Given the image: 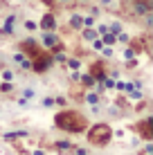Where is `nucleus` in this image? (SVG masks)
<instances>
[{
  "label": "nucleus",
  "mask_w": 153,
  "mask_h": 155,
  "mask_svg": "<svg viewBox=\"0 0 153 155\" xmlns=\"http://www.w3.org/2000/svg\"><path fill=\"white\" fill-rule=\"evenodd\" d=\"M81 29H83L81 36L86 41H95V38H97V29H92V27H81Z\"/></svg>",
  "instance_id": "obj_11"
},
{
  "label": "nucleus",
  "mask_w": 153,
  "mask_h": 155,
  "mask_svg": "<svg viewBox=\"0 0 153 155\" xmlns=\"http://www.w3.org/2000/svg\"><path fill=\"white\" fill-rule=\"evenodd\" d=\"M54 148H56V151H70L72 144L70 142H54Z\"/></svg>",
  "instance_id": "obj_13"
},
{
  "label": "nucleus",
  "mask_w": 153,
  "mask_h": 155,
  "mask_svg": "<svg viewBox=\"0 0 153 155\" xmlns=\"http://www.w3.org/2000/svg\"><path fill=\"white\" fill-rule=\"evenodd\" d=\"M20 50H23V52H29L32 56L41 54V47L36 45V41H34V38H27V41H23V43H20Z\"/></svg>",
  "instance_id": "obj_8"
},
{
  "label": "nucleus",
  "mask_w": 153,
  "mask_h": 155,
  "mask_svg": "<svg viewBox=\"0 0 153 155\" xmlns=\"http://www.w3.org/2000/svg\"><path fill=\"white\" fill-rule=\"evenodd\" d=\"M140 155H153V144H146V148L140 151Z\"/></svg>",
  "instance_id": "obj_18"
},
{
  "label": "nucleus",
  "mask_w": 153,
  "mask_h": 155,
  "mask_svg": "<svg viewBox=\"0 0 153 155\" xmlns=\"http://www.w3.org/2000/svg\"><path fill=\"white\" fill-rule=\"evenodd\" d=\"M124 2H133V0H124Z\"/></svg>",
  "instance_id": "obj_23"
},
{
  "label": "nucleus",
  "mask_w": 153,
  "mask_h": 155,
  "mask_svg": "<svg viewBox=\"0 0 153 155\" xmlns=\"http://www.w3.org/2000/svg\"><path fill=\"white\" fill-rule=\"evenodd\" d=\"M41 29L43 31H54L56 29V18H54V14H43V18H41Z\"/></svg>",
  "instance_id": "obj_7"
},
{
  "label": "nucleus",
  "mask_w": 153,
  "mask_h": 155,
  "mask_svg": "<svg viewBox=\"0 0 153 155\" xmlns=\"http://www.w3.org/2000/svg\"><path fill=\"white\" fill-rule=\"evenodd\" d=\"M43 47L45 50H52V52H59L63 45H61L59 36H56L54 31H43Z\"/></svg>",
  "instance_id": "obj_5"
},
{
  "label": "nucleus",
  "mask_w": 153,
  "mask_h": 155,
  "mask_svg": "<svg viewBox=\"0 0 153 155\" xmlns=\"http://www.w3.org/2000/svg\"><path fill=\"white\" fill-rule=\"evenodd\" d=\"M108 31H110V34H119V31H122V25H119V23H113Z\"/></svg>",
  "instance_id": "obj_15"
},
{
  "label": "nucleus",
  "mask_w": 153,
  "mask_h": 155,
  "mask_svg": "<svg viewBox=\"0 0 153 155\" xmlns=\"http://www.w3.org/2000/svg\"><path fill=\"white\" fill-rule=\"evenodd\" d=\"M146 2H153V0H146Z\"/></svg>",
  "instance_id": "obj_24"
},
{
  "label": "nucleus",
  "mask_w": 153,
  "mask_h": 155,
  "mask_svg": "<svg viewBox=\"0 0 153 155\" xmlns=\"http://www.w3.org/2000/svg\"><path fill=\"white\" fill-rule=\"evenodd\" d=\"M90 77L95 79V81H101L104 83V79H106V72H104V65H101V63H95V65L90 68Z\"/></svg>",
  "instance_id": "obj_9"
},
{
  "label": "nucleus",
  "mask_w": 153,
  "mask_h": 155,
  "mask_svg": "<svg viewBox=\"0 0 153 155\" xmlns=\"http://www.w3.org/2000/svg\"><path fill=\"white\" fill-rule=\"evenodd\" d=\"M153 9V2H146V0H133V2H131V14L133 16H144V14H149Z\"/></svg>",
  "instance_id": "obj_6"
},
{
  "label": "nucleus",
  "mask_w": 153,
  "mask_h": 155,
  "mask_svg": "<svg viewBox=\"0 0 153 155\" xmlns=\"http://www.w3.org/2000/svg\"><path fill=\"white\" fill-rule=\"evenodd\" d=\"M56 2H59V5H72L75 0H56Z\"/></svg>",
  "instance_id": "obj_21"
},
{
  "label": "nucleus",
  "mask_w": 153,
  "mask_h": 155,
  "mask_svg": "<svg viewBox=\"0 0 153 155\" xmlns=\"http://www.w3.org/2000/svg\"><path fill=\"white\" fill-rule=\"evenodd\" d=\"M52 61H54V56H50V54H43V52H41V54H36V56H34V63H32L29 68H34L36 72H45L47 68L52 65Z\"/></svg>",
  "instance_id": "obj_4"
},
{
  "label": "nucleus",
  "mask_w": 153,
  "mask_h": 155,
  "mask_svg": "<svg viewBox=\"0 0 153 155\" xmlns=\"http://www.w3.org/2000/svg\"><path fill=\"white\" fill-rule=\"evenodd\" d=\"M95 25V18L92 16H86V18H83V27H92Z\"/></svg>",
  "instance_id": "obj_17"
},
{
  "label": "nucleus",
  "mask_w": 153,
  "mask_h": 155,
  "mask_svg": "<svg viewBox=\"0 0 153 155\" xmlns=\"http://www.w3.org/2000/svg\"><path fill=\"white\" fill-rule=\"evenodd\" d=\"M70 27H72V29H81V27H83V16L75 14V16L70 18Z\"/></svg>",
  "instance_id": "obj_10"
},
{
  "label": "nucleus",
  "mask_w": 153,
  "mask_h": 155,
  "mask_svg": "<svg viewBox=\"0 0 153 155\" xmlns=\"http://www.w3.org/2000/svg\"><path fill=\"white\" fill-rule=\"evenodd\" d=\"M86 140H88V144H92V146L104 148V146L110 144V140H113V128H110L106 121L92 124V126L86 128Z\"/></svg>",
  "instance_id": "obj_2"
},
{
  "label": "nucleus",
  "mask_w": 153,
  "mask_h": 155,
  "mask_svg": "<svg viewBox=\"0 0 153 155\" xmlns=\"http://www.w3.org/2000/svg\"><path fill=\"white\" fill-rule=\"evenodd\" d=\"M54 126L63 133H72V135H79V133H86V128L90 126L88 124V117L81 115L79 110H61V113L54 115Z\"/></svg>",
  "instance_id": "obj_1"
},
{
  "label": "nucleus",
  "mask_w": 153,
  "mask_h": 155,
  "mask_svg": "<svg viewBox=\"0 0 153 155\" xmlns=\"http://www.w3.org/2000/svg\"><path fill=\"white\" fill-rule=\"evenodd\" d=\"M88 104H97V101H99V97H97V94H95V92H90V94H88Z\"/></svg>",
  "instance_id": "obj_19"
},
{
  "label": "nucleus",
  "mask_w": 153,
  "mask_h": 155,
  "mask_svg": "<svg viewBox=\"0 0 153 155\" xmlns=\"http://www.w3.org/2000/svg\"><path fill=\"white\" fill-rule=\"evenodd\" d=\"M135 133H140L142 135V140H146V142H151L153 140V117H146L144 121H138L135 126H131Z\"/></svg>",
  "instance_id": "obj_3"
},
{
  "label": "nucleus",
  "mask_w": 153,
  "mask_h": 155,
  "mask_svg": "<svg viewBox=\"0 0 153 155\" xmlns=\"http://www.w3.org/2000/svg\"><path fill=\"white\" fill-rule=\"evenodd\" d=\"M14 29V16H9L7 23H5V31H12Z\"/></svg>",
  "instance_id": "obj_16"
},
{
  "label": "nucleus",
  "mask_w": 153,
  "mask_h": 155,
  "mask_svg": "<svg viewBox=\"0 0 153 155\" xmlns=\"http://www.w3.org/2000/svg\"><path fill=\"white\" fill-rule=\"evenodd\" d=\"M0 90H2V92H9V90H12V83H2V85H0Z\"/></svg>",
  "instance_id": "obj_20"
},
{
  "label": "nucleus",
  "mask_w": 153,
  "mask_h": 155,
  "mask_svg": "<svg viewBox=\"0 0 153 155\" xmlns=\"http://www.w3.org/2000/svg\"><path fill=\"white\" fill-rule=\"evenodd\" d=\"M81 83H83V85H92L95 79L90 77V74H83V77H81Z\"/></svg>",
  "instance_id": "obj_14"
},
{
  "label": "nucleus",
  "mask_w": 153,
  "mask_h": 155,
  "mask_svg": "<svg viewBox=\"0 0 153 155\" xmlns=\"http://www.w3.org/2000/svg\"><path fill=\"white\" fill-rule=\"evenodd\" d=\"M101 43H104V45H115V43H117V34L106 31V34H104V38H101Z\"/></svg>",
  "instance_id": "obj_12"
},
{
  "label": "nucleus",
  "mask_w": 153,
  "mask_h": 155,
  "mask_svg": "<svg viewBox=\"0 0 153 155\" xmlns=\"http://www.w3.org/2000/svg\"><path fill=\"white\" fill-rule=\"evenodd\" d=\"M75 2H90V0H75Z\"/></svg>",
  "instance_id": "obj_22"
}]
</instances>
